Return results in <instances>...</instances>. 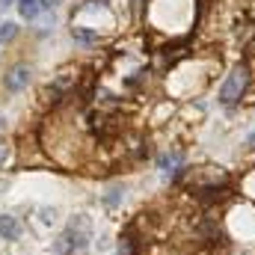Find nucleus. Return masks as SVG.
Returning a JSON list of instances; mask_svg holds the SVG:
<instances>
[{"label": "nucleus", "mask_w": 255, "mask_h": 255, "mask_svg": "<svg viewBox=\"0 0 255 255\" xmlns=\"http://www.w3.org/2000/svg\"><path fill=\"white\" fill-rule=\"evenodd\" d=\"M89 241H92V223H89L83 214H77V217L68 223V229L54 241V255L83 253V250L89 247Z\"/></svg>", "instance_id": "nucleus-1"}, {"label": "nucleus", "mask_w": 255, "mask_h": 255, "mask_svg": "<svg viewBox=\"0 0 255 255\" xmlns=\"http://www.w3.org/2000/svg\"><path fill=\"white\" fill-rule=\"evenodd\" d=\"M247 86H250V68H247V65L232 68V71H229V77L223 80L220 92H217L220 104H223V107H235V104L247 95Z\"/></svg>", "instance_id": "nucleus-2"}, {"label": "nucleus", "mask_w": 255, "mask_h": 255, "mask_svg": "<svg viewBox=\"0 0 255 255\" xmlns=\"http://www.w3.org/2000/svg\"><path fill=\"white\" fill-rule=\"evenodd\" d=\"M27 83H30V68L27 65H12L3 74V86L9 92H21V89H27Z\"/></svg>", "instance_id": "nucleus-3"}, {"label": "nucleus", "mask_w": 255, "mask_h": 255, "mask_svg": "<svg viewBox=\"0 0 255 255\" xmlns=\"http://www.w3.org/2000/svg\"><path fill=\"white\" fill-rule=\"evenodd\" d=\"M21 232H24V226L18 223V217H12V214H0V238H3V241H18Z\"/></svg>", "instance_id": "nucleus-4"}, {"label": "nucleus", "mask_w": 255, "mask_h": 255, "mask_svg": "<svg viewBox=\"0 0 255 255\" xmlns=\"http://www.w3.org/2000/svg\"><path fill=\"white\" fill-rule=\"evenodd\" d=\"M157 166L163 169L166 178H175V175L181 172V154H178V151H166V154L157 157Z\"/></svg>", "instance_id": "nucleus-5"}, {"label": "nucleus", "mask_w": 255, "mask_h": 255, "mask_svg": "<svg viewBox=\"0 0 255 255\" xmlns=\"http://www.w3.org/2000/svg\"><path fill=\"white\" fill-rule=\"evenodd\" d=\"M39 9H42V0H18V12H21V18H27V21H33V18L39 15Z\"/></svg>", "instance_id": "nucleus-6"}, {"label": "nucleus", "mask_w": 255, "mask_h": 255, "mask_svg": "<svg viewBox=\"0 0 255 255\" xmlns=\"http://www.w3.org/2000/svg\"><path fill=\"white\" fill-rule=\"evenodd\" d=\"M122 199H125V187H113V190L104 196V205H107V208H116Z\"/></svg>", "instance_id": "nucleus-7"}, {"label": "nucleus", "mask_w": 255, "mask_h": 255, "mask_svg": "<svg viewBox=\"0 0 255 255\" xmlns=\"http://www.w3.org/2000/svg\"><path fill=\"white\" fill-rule=\"evenodd\" d=\"M18 33V27L12 24V21H6V24H0V42H9L12 36Z\"/></svg>", "instance_id": "nucleus-8"}, {"label": "nucleus", "mask_w": 255, "mask_h": 255, "mask_svg": "<svg viewBox=\"0 0 255 255\" xmlns=\"http://www.w3.org/2000/svg\"><path fill=\"white\" fill-rule=\"evenodd\" d=\"M57 3H60V0H42V6H45V9H51V6H57Z\"/></svg>", "instance_id": "nucleus-9"}, {"label": "nucleus", "mask_w": 255, "mask_h": 255, "mask_svg": "<svg viewBox=\"0 0 255 255\" xmlns=\"http://www.w3.org/2000/svg\"><path fill=\"white\" fill-rule=\"evenodd\" d=\"M0 6H3V9H6V6H12V0H0Z\"/></svg>", "instance_id": "nucleus-10"}, {"label": "nucleus", "mask_w": 255, "mask_h": 255, "mask_svg": "<svg viewBox=\"0 0 255 255\" xmlns=\"http://www.w3.org/2000/svg\"><path fill=\"white\" fill-rule=\"evenodd\" d=\"M0 130H3V119H0Z\"/></svg>", "instance_id": "nucleus-11"}, {"label": "nucleus", "mask_w": 255, "mask_h": 255, "mask_svg": "<svg viewBox=\"0 0 255 255\" xmlns=\"http://www.w3.org/2000/svg\"><path fill=\"white\" fill-rule=\"evenodd\" d=\"M250 139H253V142H255V133H253V136H250Z\"/></svg>", "instance_id": "nucleus-12"}]
</instances>
